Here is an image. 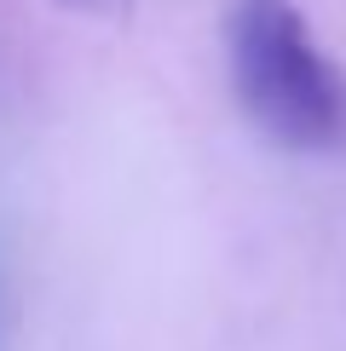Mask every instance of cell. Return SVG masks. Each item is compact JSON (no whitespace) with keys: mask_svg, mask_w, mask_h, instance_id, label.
Here are the masks:
<instances>
[{"mask_svg":"<svg viewBox=\"0 0 346 351\" xmlns=\"http://www.w3.org/2000/svg\"><path fill=\"white\" fill-rule=\"evenodd\" d=\"M225 69L242 115L288 150H346V69L295 0H231Z\"/></svg>","mask_w":346,"mask_h":351,"instance_id":"obj_1","label":"cell"},{"mask_svg":"<svg viewBox=\"0 0 346 351\" xmlns=\"http://www.w3.org/2000/svg\"><path fill=\"white\" fill-rule=\"evenodd\" d=\"M86 6H122V0H86Z\"/></svg>","mask_w":346,"mask_h":351,"instance_id":"obj_2","label":"cell"}]
</instances>
